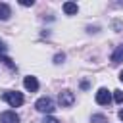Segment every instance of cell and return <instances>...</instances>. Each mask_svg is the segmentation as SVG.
Returning <instances> with one entry per match:
<instances>
[{
    "mask_svg": "<svg viewBox=\"0 0 123 123\" xmlns=\"http://www.w3.org/2000/svg\"><path fill=\"white\" fill-rule=\"evenodd\" d=\"M2 100H4L6 104H10L12 108H19V106L25 102L23 94H21V92H15V90H8V92H4V94H2Z\"/></svg>",
    "mask_w": 123,
    "mask_h": 123,
    "instance_id": "6da1fadb",
    "label": "cell"
},
{
    "mask_svg": "<svg viewBox=\"0 0 123 123\" xmlns=\"http://www.w3.org/2000/svg\"><path fill=\"white\" fill-rule=\"evenodd\" d=\"M35 108L40 111V113H52L54 111V102L48 98V96H42L35 102Z\"/></svg>",
    "mask_w": 123,
    "mask_h": 123,
    "instance_id": "7a4b0ae2",
    "label": "cell"
},
{
    "mask_svg": "<svg viewBox=\"0 0 123 123\" xmlns=\"http://www.w3.org/2000/svg\"><path fill=\"white\" fill-rule=\"evenodd\" d=\"M58 102H60L62 108H69V106H73V102H75V94H73L71 90H62V92L58 94Z\"/></svg>",
    "mask_w": 123,
    "mask_h": 123,
    "instance_id": "3957f363",
    "label": "cell"
},
{
    "mask_svg": "<svg viewBox=\"0 0 123 123\" xmlns=\"http://www.w3.org/2000/svg\"><path fill=\"white\" fill-rule=\"evenodd\" d=\"M111 102V94H110V90L108 88H98V92H96V104H100V106H108Z\"/></svg>",
    "mask_w": 123,
    "mask_h": 123,
    "instance_id": "277c9868",
    "label": "cell"
},
{
    "mask_svg": "<svg viewBox=\"0 0 123 123\" xmlns=\"http://www.w3.org/2000/svg\"><path fill=\"white\" fill-rule=\"evenodd\" d=\"M0 123H19V115L15 111H2L0 113Z\"/></svg>",
    "mask_w": 123,
    "mask_h": 123,
    "instance_id": "5b68a950",
    "label": "cell"
},
{
    "mask_svg": "<svg viewBox=\"0 0 123 123\" xmlns=\"http://www.w3.org/2000/svg\"><path fill=\"white\" fill-rule=\"evenodd\" d=\"M23 85H25V88H27L29 92H37V90H38V81H37V77H33V75L25 77V79H23Z\"/></svg>",
    "mask_w": 123,
    "mask_h": 123,
    "instance_id": "8992f818",
    "label": "cell"
},
{
    "mask_svg": "<svg viewBox=\"0 0 123 123\" xmlns=\"http://www.w3.org/2000/svg\"><path fill=\"white\" fill-rule=\"evenodd\" d=\"M77 12H79V6L75 2H65L63 4V13L65 15H75Z\"/></svg>",
    "mask_w": 123,
    "mask_h": 123,
    "instance_id": "52a82bcc",
    "label": "cell"
},
{
    "mask_svg": "<svg viewBox=\"0 0 123 123\" xmlns=\"http://www.w3.org/2000/svg\"><path fill=\"white\" fill-rule=\"evenodd\" d=\"M10 15H12V8H10L8 4L0 2V19L6 21V19H10Z\"/></svg>",
    "mask_w": 123,
    "mask_h": 123,
    "instance_id": "ba28073f",
    "label": "cell"
},
{
    "mask_svg": "<svg viewBox=\"0 0 123 123\" xmlns=\"http://www.w3.org/2000/svg\"><path fill=\"white\" fill-rule=\"evenodd\" d=\"M119 62H123V44H119L111 54V63H119Z\"/></svg>",
    "mask_w": 123,
    "mask_h": 123,
    "instance_id": "9c48e42d",
    "label": "cell"
},
{
    "mask_svg": "<svg viewBox=\"0 0 123 123\" xmlns=\"http://www.w3.org/2000/svg\"><path fill=\"white\" fill-rule=\"evenodd\" d=\"M0 62H2L4 65H8L10 69H13V67H15V63H13V62H12V60H10L8 56H4V54H0Z\"/></svg>",
    "mask_w": 123,
    "mask_h": 123,
    "instance_id": "30bf717a",
    "label": "cell"
},
{
    "mask_svg": "<svg viewBox=\"0 0 123 123\" xmlns=\"http://www.w3.org/2000/svg\"><path fill=\"white\" fill-rule=\"evenodd\" d=\"M113 100L117 102V104H123V90H113Z\"/></svg>",
    "mask_w": 123,
    "mask_h": 123,
    "instance_id": "8fae6325",
    "label": "cell"
},
{
    "mask_svg": "<svg viewBox=\"0 0 123 123\" xmlns=\"http://www.w3.org/2000/svg\"><path fill=\"white\" fill-rule=\"evenodd\" d=\"M108 119H106V115H100V113H96V115H92V123H106Z\"/></svg>",
    "mask_w": 123,
    "mask_h": 123,
    "instance_id": "7c38bea8",
    "label": "cell"
},
{
    "mask_svg": "<svg viewBox=\"0 0 123 123\" xmlns=\"http://www.w3.org/2000/svg\"><path fill=\"white\" fill-rule=\"evenodd\" d=\"M42 123H60V119H56V117H52V115H46V117L42 119Z\"/></svg>",
    "mask_w": 123,
    "mask_h": 123,
    "instance_id": "4fadbf2b",
    "label": "cell"
},
{
    "mask_svg": "<svg viewBox=\"0 0 123 123\" xmlns=\"http://www.w3.org/2000/svg\"><path fill=\"white\" fill-rule=\"evenodd\" d=\"M63 60H65V54H56L54 56V63H62Z\"/></svg>",
    "mask_w": 123,
    "mask_h": 123,
    "instance_id": "5bb4252c",
    "label": "cell"
},
{
    "mask_svg": "<svg viewBox=\"0 0 123 123\" xmlns=\"http://www.w3.org/2000/svg\"><path fill=\"white\" fill-rule=\"evenodd\" d=\"M19 4H21V6H33L35 2H33V0H21Z\"/></svg>",
    "mask_w": 123,
    "mask_h": 123,
    "instance_id": "9a60e30c",
    "label": "cell"
},
{
    "mask_svg": "<svg viewBox=\"0 0 123 123\" xmlns=\"http://www.w3.org/2000/svg\"><path fill=\"white\" fill-rule=\"evenodd\" d=\"M81 88L86 90V88H88V81H83V83H81Z\"/></svg>",
    "mask_w": 123,
    "mask_h": 123,
    "instance_id": "2e32d148",
    "label": "cell"
},
{
    "mask_svg": "<svg viewBox=\"0 0 123 123\" xmlns=\"http://www.w3.org/2000/svg\"><path fill=\"white\" fill-rule=\"evenodd\" d=\"M4 52H6V44H4V42H0V54H4Z\"/></svg>",
    "mask_w": 123,
    "mask_h": 123,
    "instance_id": "e0dca14e",
    "label": "cell"
},
{
    "mask_svg": "<svg viewBox=\"0 0 123 123\" xmlns=\"http://www.w3.org/2000/svg\"><path fill=\"white\" fill-rule=\"evenodd\" d=\"M117 115H119V119H121V121H123V108H121V110H119V113H117Z\"/></svg>",
    "mask_w": 123,
    "mask_h": 123,
    "instance_id": "ac0fdd59",
    "label": "cell"
},
{
    "mask_svg": "<svg viewBox=\"0 0 123 123\" xmlns=\"http://www.w3.org/2000/svg\"><path fill=\"white\" fill-rule=\"evenodd\" d=\"M119 79H121V81H123V71H121V73H119Z\"/></svg>",
    "mask_w": 123,
    "mask_h": 123,
    "instance_id": "d6986e66",
    "label": "cell"
}]
</instances>
